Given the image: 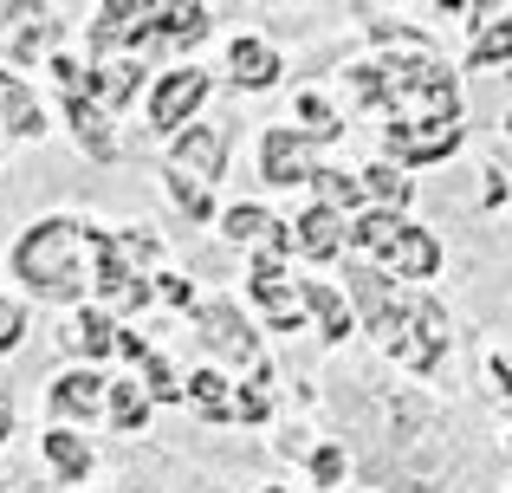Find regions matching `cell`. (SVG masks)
Listing matches in <instances>:
<instances>
[{
    "label": "cell",
    "instance_id": "1",
    "mask_svg": "<svg viewBox=\"0 0 512 493\" xmlns=\"http://www.w3.org/2000/svg\"><path fill=\"white\" fill-rule=\"evenodd\" d=\"M363 98L389 111V150L402 163H441L461 143V91L435 59H383L357 72Z\"/></svg>",
    "mask_w": 512,
    "mask_h": 493
},
{
    "label": "cell",
    "instance_id": "2",
    "mask_svg": "<svg viewBox=\"0 0 512 493\" xmlns=\"http://www.w3.org/2000/svg\"><path fill=\"white\" fill-rule=\"evenodd\" d=\"M383 416H389V429L376 442V455H363V468L396 493H435L454 461L448 442H441V422L415 396H383Z\"/></svg>",
    "mask_w": 512,
    "mask_h": 493
},
{
    "label": "cell",
    "instance_id": "3",
    "mask_svg": "<svg viewBox=\"0 0 512 493\" xmlns=\"http://www.w3.org/2000/svg\"><path fill=\"white\" fill-rule=\"evenodd\" d=\"M85 253H91V228L85 221H39L20 247H13V273L46 299H72L85 286Z\"/></svg>",
    "mask_w": 512,
    "mask_h": 493
},
{
    "label": "cell",
    "instance_id": "4",
    "mask_svg": "<svg viewBox=\"0 0 512 493\" xmlns=\"http://www.w3.org/2000/svg\"><path fill=\"white\" fill-rule=\"evenodd\" d=\"M91 260H98V292L111 312H137V305H150V286H143V273H150L156 260H163V241L156 234H98L91 228Z\"/></svg>",
    "mask_w": 512,
    "mask_h": 493
},
{
    "label": "cell",
    "instance_id": "5",
    "mask_svg": "<svg viewBox=\"0 0 512 493\" xmlns=\"http://www.w3.org/2000/svg\"><path fill=\"white\" fill-rule=\"evenodd\" d=\"M370 331L383 338V351L396 357L402 370H415V377L435 370L441 351H448V312H441L435 299H422V292H415V299H389V312L376 318Z\"/></svg>",
    "mask_w": 512,
    "mask_h": 493
},
{
    "label": "cell",
    "instance_id": "6",
    "mask_svg": "<svg viewBox=\"0 0 512 493\" xmlns=\"http://www.w3.org/2000/svg\"><path fill=\"white\" fill-rule=\"evenodd\" d=\"M350 241H357L363 253H370V260L396 266L402 279H428V273L441 266V247H435V234L409 228V221H402L396 208H370V215H357Z\"/></svg>",
    "mask_w": 512,
    "mask_h": 493
},
{
    "label": "cell",
    "instance_id": "7",
    "mask_svg": "<svg viewBox=\"0 0 512 493\" xmlns=\"http://www.w3.org/2000/svg\"><path fill=\"white\" fill-rule=\"evenodd\" d=\"M59 33L65 20L52 7H0V52L13 65H33V59H59Z\"/></svg>",
    "mask_w": 512,
    "mask_h": 493
},
{
    "label": "cell",
    "instance_id": "8",
    "mask_svg": "<svg viewBox=\"0 0 512 493\" xmlns=\"http://www.w3.org/2000/svg\"><path fill=\"white\" fill-rule=\"evenodd\" d=\"M253 299L266 305V318H273L279 331H299L305 312H312V299L286 286V266H279L273 253H260V266H253Z\"/></svg>",
    "mask_w": 512,
    "mask_h": 493
},
{
    "label": "cell",
    "instance_id": "9",
    "mask_svg": "<svg viewBox=\"0 0 512 493\" xmlns=\"http://www.w3.org/2000/svg\"><path fill=\"white\" fill-rule=\"evenodd\" d=\"M318 130H266V143H260V176L266 182H305L312 176V150H318Z\"/></svg>",
    "mask_w": 512,
    "mask_h": 493
},
{
    "label": "cell",
    "instance_id": "10",
    "mask_svg": "<svg viewBox=\"0 0 512 493\" xmlns=\"http://www.w3.org/2000/svg\"><path fill=\"white\" fill-rule=\"evenodd\" d=\"M195 318H201V338H208L221 357H234V364H260V338L247 331V318H240L227 299H208Z\"/></svg>",
    "mask_w": 512,
    "mask_h": 493
},
{
    "label": "cell",
    "instance_id": "11",
    "mask_svg": "<svg viewBox=\"0 0 512 493\" xmlns=\"http://www.w3.org/2000/svg\"><path fill=\"white\" fill-rule=\"evenodd\" d=\"M201 98H208V72H195V65H182V72H163V85H156V98H150L156 130H175Z\"/></svg>",
    "mask_w": 512,
    "mask_h": 493
},
{
    "label": "cell",
    "instance_id": "12",
    "mask_svg": "<svg viewBox=\"0 0 512 493\" xmlns=\"http://www.w3.org/2000/svg\"><path fill=\"white\" fill-rule=\"evenodd\" d=\"M169 163L175 169H195L201 182L221 176V169H227V130H214V124L182 130V137H175V150H169Z\"/></svg>",
    "mask_w": 512,
    "mask_h": 493
},
{
    "label": "cell",
    "instance_id": "13",
    "mask_svg": "<svg viewBox=\"0 0 512 493\" xmlns=\"http://www.w3.org/2000/svg\"><path fill=\"white\" fill-rule=\"evenodd\" d=\"M104 409V377L98 370H65L52 383V416H98Z\"/></svg>",
    "mask_w": 512,
    "mask_h": 493
},
{
    "label": "cell",
    "instance_id": "14",
    "mask_svg": "<svg viewBox=\"0 0 512 493\" xmlns=\"http://www.w3.org/2000/svg\"><path fill=\"white\" fill-rule=\"evenodd\" d=\"M208 33V7L201 0H182V7H156V20H150V33H143V46H163V39H201Z\"/></svg>",
    "mask_w": 512,
    "mask_h": 493
},
{
    "label": "cell",
    "instance_id": "15",
    "mask_svg": "<svg viewBox=\"0 0 512 493\" xmlns=\"http://www.w3.org/2000/svg\"><path fill=\"white\" fill-rule=\"evenodd\" d=\"M0 117H7L13 137H39V130H46V111L33 104V91H26L13 72H0Z\"/></svg>",
    "mask_w": 512,
    "mask_h": 493
},
{
    "label": "cell",
    "instance_id": "16",
    "mask_svg": "<svg viewBox=\"0 0 512 493\" xmlns=\"http://www.w3.org/2000/svg\"><path fill=\"white\" fill-rule=\"evenodd\" d=\"M227 72H234L240 85H273V78H279V52L266 46V39H234V52H227Z\"/></svg>",
    "mask_w": 512,
    "mask_h": 493
},
{
    "label": "cell",
    "instance_id": "17",
    "mask_svg": "<svg viewBox=\"0 0 512 493\" xmlns=\"http://www.w3.org/2000/svg\"><path fill=\"white\" fill-rule=\"evenodd\" d=\"M111 338H124V331L111 325V312H78L72 331H65V344H72L78 357H104V351H111Z\"/></svg>",
    "mask_w": 512,
    "mask_h": 493
},
{
    "label": "cell",
    "instance_id": "18",
    "mask_svg": "<svg viewBox=\"0 0 512 493\" xmlns=\"http://www.w3.org/2000/svg\"><path fill=\"white\" fill-rule=\"evenodd\" d=\"M46 461H52V474H59L65 487L91 474V448L78 442V435H65V429H52V435H46Z\"/></svg>",
    "mask_w": 512,
    "mask_h": 493
},
{
    "label": "cell",
    "instance_id": "19",
    "mask_svg": "<svg viewBox=\"0 0 512 493\" xmlns=\"http://www.w3.org/2000/svg\"><path fill=\"white\" fill-rule=\"evenodd\" d=\"M163 182H169V195H175V208H182V215H188V221H208V208H214V195H208V182H201V176H195V169H175V163H169V176H163Z\"/></svg>",
    "mask_w": 512,
    "mask_h": 493
},
{
    "label": "cell",
    "instance_id": "20",
    "mask_svg": "<svg viewBox=\"0 0 512 493\" xmlns=\"http://www.w3.org/2000/svg\"><path fill=\"white\" fill-rule=\"evenodd\" d=\"M338 221H331V208H305V221H299V247L312 253V260H331L338 253Z\"/></svg>",
    "mask_w": 512,
    "mask_h": 493
},
{
    "label": "cell",
    "instance_id": "21",
    "mask_svg": "<svg viewBox=\"0 0 512 493\" xmlns=\"http://www.w3.org/2000/svg\"><path fill=\"white\" fill-rule=\"evenodd\" d=\"M188 403L201 409V416H234V403H227V377L221 370H195V377H188Z\"/></svg>",
    "mask_w": 512,
    "mask_h": 493
},
{
    "label": "cell",
    "instance_id": "22",
    "mask_svg": "<svg viewBox=\"0 0 512 493\" xmlns=\"http://www.w3.org/2000/svg\"><path fill=\"white\" fill-rule=\"evenodd\" d=\"M305 299H312V318L325 325V338H331V344H344V338H350V312H344L338 292H331V286H305Z\"/></svg>",
    "mask_w": 512,
    "mask_h": 493
},
{
    "label": "cell",
    "instance_id": "23",
    "mask_svg": "<svg viewBox=\"0 0 512 493\" xmlns=\"http://www.w3.org/2000/svg\"><path fill=\"white\" fill-rule=\"evenodd\" d=\"M130 91H137V65H130V59H117V65H98V78H91V98H104V104L117 111V104H124Z\"/></svg>",
    "mask_w": 512,
    "mask_h": 493
},
{
    "label": "cell",
    "instance_id": "24",
    "mask_svg": "<svg viewBox=\"0 0 512 493\" xmlns=\"http://www.w3.org/2000/svg\"><path fill=\"white\" fill-rule=\"evenodd\" d=\"M363 195H383L389 208H402V202H409V176L389 169V163H376V169H363Z\"/></svg>",
    "mask_w": 512,
    "mask_h": 493
},
{
    "label": "cell",
    "instance_id": "25",
    "mask_svg": "<svg viewBox=\"0 0 512 493\" xmlns=\"http://www.w3.org/2000/svg\"><path fill=\"white\" fill-rule=\"evenodd\" d=\"M500 59H512V13H500V20L474 39V65H500Z\"/></svg>",
    "mask_w": 512,
    "mask_h": 493
},
{
    "label": "cell",
    "instance_id": "26",
    "mask_svg": "<svg viewBox=\"0 0 512 493\" xmlns=\"http://www.w3.org/2000/svg\"><path fill=\"white\" fill-rule=\"evenodd\" d=\"M363 195V182H350L344 169H318V208H350Z\"/></svg>",
    "mask_w": 512,
    "mask_h": 493
},
{
    "label": "cell",
    "instance_id": "27",
    "mask_svg": "<svg viewBox=\"0 0 512 493\" xmlns=\"http://www.w3.org/2000/svg\"><path fill=\"white\" fill-rule=\"evenodd\" d=\"M111 422H117L124 435H137V429H143V396L130 390V383H111Z\"/></svg>",
    "mask_w": 512,
    "mask_h": 493
},
{
    "label": "cell",
    "instance_id": "28",
    "mask_svg": "<svg viewBox=\"0 0 512 493\" xmlns=\"http://www.w3.org/2000/svg\"><path fill=\"white\" fill-rule=\"evenodd\" d=\"M227 234H234V241H260V234H273V215H260V208H234V215H227Z\"/></svg>",
    "mask_w": 512,
    "mask_h": 493
},
{
    "label": "cell",
    "instance_id": "29",
    "mask_svg": "<svg viewBox=\"0 0 512 493\" xmlns=\"http://www.w3.org/2000/svg\"><path fill=\"white\" fill-rule=\"evenodd\" d=\"M20 331H26V305L0 299V351H13V344H20Z\"/></svg>",
    "mask_w": 512,
    "mask_h": 493
},
{
    "label": "cell",
    "instance_id": "30",
    "mask_svg": "<svg viewBox=\"0 0 512 493\" xmlns=\"http://www.w3.org/2000/svg\"><path fill=\"white\" fill-rule=\"evenodd\" d=\"M234 416L240 422H266V390H260V383H247V390L234 396Z\"/></svg>",
    "mask_w": 512,
    "mask_h": 493
},
{
    "label": "cell",
    "instance_id": "31",
    "mask_svg": "<svg viewBox=\"0 0 512 493\" xmlns=\"http://www.w3.org/2000/svg\"><path fill=\"white\" fill-rule=\"evenodd\" d=\"M312 474H318V487H331L344 474V455H338V448H318V455H312Z\"/></svg>",
    "mask_w": 512,
    "mask_h": 493
},
{
    "label": "cell",
    "instance_id": "32",
    "mask_svg": "<svg viewBox=\"0 0 512 493\" xmlns=\"http://www.w3.org/2000/svg\"><path fill=\"white\" fill-rule=\"evenodd\" d=\"M487 377H493L500 396H512V357H487Z\"/></svg>",
    "mask_w": 512,
    "mask_h": 493
},
{
    "label": "cell",
    "instance_id": "33",
    "mask_svg": "<svg viewBox=\"0 0 512 493\" xmlns=\"http://www.w3.org/2000/svg\"><path fill=\"white\" fill-rule=\"evenodd\" d=\"M7 429H13V396L0 390V442H7Z\"/></svg>",
    "mask_w": 512,
    "mask_h": 493
},
{
    "label": "cell",
    "instance_id": "34",
    "mask_svg": "<svg viewBox=\"0 0 512 493\" xmlns=\"http://www.w3.org/2000/svg\"><path fill=\"white\" fill-rule=\"evenodd\" d=\"M266 493H279V487H266Z\"/></svg>",
    "mask_w": 512,
    "mask_h": 493
}]
</instances>
